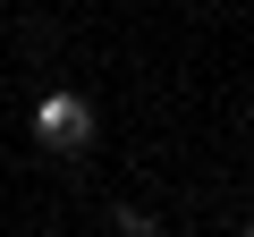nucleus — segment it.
<instances>
[{
    "instance_id": "1",
    "label": "nucleus",
    "mask_w": 254,
    "mask_h": 237,
    "mask_svg": "<svg viewBox=\"0 0 254 237\" xmlns=\"http://www.w3.org/2000/svg\"><path fill=\"white\" fill-rule=\"evenodd\" d=\"M34 136L60 144V153H85V144H93V102H85V93H43V102H34Z\"/></svg>"
},
{
    "instance_id": "2",
    "label": "nucleus",
    "mask_w": 254,
    "mask_h": 237,
    "mask_svg": "<svg viewBox=\"0 0 254 237\" xmlns=\"http://www.w3.org/2000/svg\"><path fill=\"white\" fill-rule=\"evenodd\" d=\"M237 237H254V220H246V229H237Z\"/></svg>"
}]
</instances>
